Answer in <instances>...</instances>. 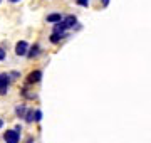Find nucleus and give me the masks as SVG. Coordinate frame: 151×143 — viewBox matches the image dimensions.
<instances>
[{
    "label": "nucleus",
    "instance_id": "2",
    "mask_svg": "<svg viewBox=\"0 0 151 143\" xmlns=\"http://www.w3.org/2000/svg\"><path fill=\"white\" fill-rule=\"evenodd\" d=\"M10 86V76L9 74H0V94H5L7 89Z\"/></svg>",
    "mask_w": 151,
    "mask_h": 143
},
{
    "label": "nucleus",
    "instance_id": "16",
    "mask_svg": "<svg viewBox=\"0 0 151 143\" xmlns=\"http://www.w3.org/2000/svg\"><path fill=\"white\" fill-rule=\"evenodd\" d=\"M27 143H34V142H32V138H29V142H27Z\"/></svg>",
    "mask_w": 151,
    "mask_h": 143
},
{
    "label": "nucleus",
    "instance_id": "5",
    "mask_svg": "<svg viewBox=\"0 0 151 143\" xmlns=\"http://www.w3.org/2000/svg\"><path fill=\"white\" fill-rule=\"evenodd\" d=\"M62 22H64L65 27L69 29V27H74L76 24H77V19H76V15H67L62 19Z\"/></svg>",
    "mask_w": 151,
    "mask_h": 143
},
{
    "label": "nucleus",
    "instance_id": "15",
    "mask_svg": "<svg viewBox=\"0 0 151 143\" xmlns=\"http://www.w3.org/2000/svg\"><path fill=\"white\" fill-rule=\"evenodd\" d=\"M2 126H4V121L0 120V128H2Z\"/></svg>",
    "mask_w": 151,
    "mask_h": 143
},
{
    "label": "nucleus",
    "instance_id": "4",
    "mask_svg": "<svg viewBox=\"0 0 151 143\" xmlns=\"http://www.w3.org/2000/svg\"><path fill=\"white\" fill-rule=\"evenodd\" d=\"M40 77H42V72H40V71H32L27 76V83H30V84H32V83H39V81H40Z\"/></svg>",
    "mask_w": 151,
    "mask_h": 143
},
{
    "label": "nucleus",
    "instance_id": "10",
    "mask_svg": "<svg viewBox=\"0 0 151 143\" xmlns=\"http://www.w3.org/2000/svg\"><path fill=\"white\" fill-rule=\"evenodd\" d=\"M15 111H17V116H20V118L22 116H25V108H24V106H19Z\"/></svg>",
    "mask_w": 151,
    "mask_h": 143
},
{
    "label": "nucleus",
    "instance_id": "9",
    "mask_svg": "<svg viewBox=\"0 0 151 143\" xmlns=\"http://www.w3.org/2000/svg\"><path fill=\"white\" fill-rule=\"evenodd\" d=\"M34 115H35V113H34L32 110H29V111H27V115H25V120H27L29 123H30V121H34Z\"/></svg>",
    "mask_w": 151,
    "mask_h": 143
},
{
    "label": "nucleus",
    "instance_id": "17",
    "mask_svg": "<svg viewBox=\"0 0 151 143\" xmlns=\"http://www.w3.org/2000/svg\"><path fill=\"white\" fill-rule=\"evenodd\" d=\"M10 2H12V4H15V2H19V0H10Z\"/></svg>",
    "mask_w": 151,
    "mask_h": 143
},
{
    "label": "nucleus",
    "instance_id": "8",
    "mask_svg": "<svg viewBox=\"0 0 151 143\" xmlns=\"http://www.w3.org/2000/svg\"><path fill=\"white\" fill-rule=\"evenodd\" d=\"M64 37H67V34H52V35H50V42H52V44H57V42H59L60 39H64Z\"/></svg>",
    "mask_w": 151,
    "mask_h": 143
},
{
    "label": "nucleus",
    "instance_id": "7",
    "mask_svg": "<svg viewBox=\"0 0 151 143\" xmlns=\"http://www.w3.org/2000/svg\"><path fill=\"white\" fill-rule=\"evenodd\" d=\"M39 51H40L39 44H34L32 47H30V51L27 52V57H30V59H32V57H37V56H39Z\"/></svg>",
    "mask_w": 151,
    "mask_h": 143
},
{
    "label": "nucleus",
    "instance_id": "13",
    "mask_svg": "<svg viewBox=\"0 0 151 143\" xmlns=\"http://www.w3.org/2000/svg\"><path fill=\"white\" fill-rule=\"evenodd\" d=\"M4 59H5V51L0 47V61H4Z\"/></svg>",
    "mask_w": 151,
    "mask_h": 143
},
{
    "label": "nucleus",
    "instance_id": "6",
    "mask_svg": "<svg viewBox=\"0 0 151 143\" xmlns=\"http://www.w3.org/2000/svg\"><path fill=\"white\" fill-rule=\"evenodd\" d=\"M47 22L59 24V22H62V17H60V14H49L47 15Z\"/></svg>",
    "mask_w": 151,
    "mask_h": 143
},
{
    "label": "nucleus",
    "instance_id": "12",
    "mask_svg": "<svg viewBox=\"0 0 151 143\" xmlns=\"http://www.w3.org/2000/svg\"><path fill=\"white\" fill-rule=\"evenodd\" d=\"M77 4L82 5V7H87V5H89V0H77Z\"/></svg>",
    "mask_w": 151,
    "mask_h": 143
},
{
    "label": "nucleus",
    "instance_id": "14",
    "mask_svg": "<svg viewBox=\"0 0 151 143\" xmlns=\"http://www.w3.org/2000/svg\"><path fill=\"white\" fill-rule=\"evenodd\" d=\"M108 4H109V0H103V7H108Z\"/></svg>",
    "mask_w": 151,
    "mask_h": 143
},
{
    "label": "nucleus",
    "instance_id": "3",
    "mask_svg": "<svg viewBox=\"0 0 151 143\" xmlns=\"http://www.w3.org/2000/svg\"><path fill=\"white\" fill-rule=\"evenodd\" d=\"M27 49H29V46L25 40H20V42H17L15 46V54L17 56H27Z\"/></svg>",
    "mask_w": 151,
    "mask_h": 143
},
{
    "label": "nucleus",
    "instance_id": "1",
    "mask_svg": "<svg viewBox=\"0 0 151 143\" xmlns=\"http://www.w3.org/2000/svg\"><path fill=\"white\" fill-rule=\"evenodd\" d=\"M4 140H5V143H19V140H20L19 131H15V130H7L5 135H4Z\"/></svg>",
    "mask_w": 151,
    "mask_h": 143
},
{
    "label": "nucleus",
    "instance_id": "11",
    "mask_svg": "<svg viewBox=\"0 0 151 143\" xmlns=\"http://www.w3.org/2000/svg\"><path fill=\"white\" fill-rule=\"evenodd\" d=\"M34 120H35V121H40V120H42V113H40V111H35V115H34Z\"/></svg>",
    "mask_w": 151,
    "mask_h": 143
}]
</instances>
